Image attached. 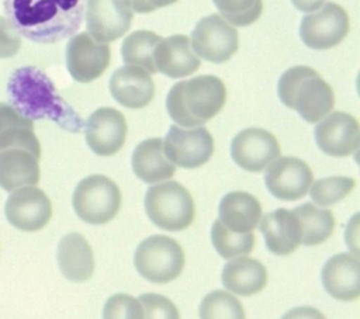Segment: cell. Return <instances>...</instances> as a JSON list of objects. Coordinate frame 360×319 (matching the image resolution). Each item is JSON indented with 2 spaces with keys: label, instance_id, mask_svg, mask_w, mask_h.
Instances as JSON below:
<instances>
[{
  "label": "cell",
  "instance_id": "obj_1",
  "mask_svg": "<svg viewBox=\"0 0 360 319\" xmlns=\"http://www.w3.org/2000/svg\"><path fill=\"white\" fill-rule=\"evenodd\" d=\"M86 0H4L6 17L20 35L55 44L75 35L84 18Z\"/></svg>",
  "mask_w": 360,
  "mask_h": 319
},
{
  "label": "cell",
  "instance_id": "obj_2",
  "mask_svg": "<svg viewBox=\"0 0 360 319\" xmlns=\"http://www.w3.org/2000/svg\"><path fill=\"white\" fill-rule=\"evenodd\" d=\"M7 94L10 104L32 121L49 119L72 134L84 126L82 117L59 94L49 76L35 66L14 70L7 82Z\"/></svg>",
  "mask_w": 360,
  "mask_h": 319
},
{
  "label": "cell",
  "instance_id": "obj_3",
  "mask_svg": "<svg viewBox=\"0 0 360 319\" xmlns=\"http://www.w3.org/2000/svg\"><path fill=\"white\" fill-rule=\"evenodd\" d=\"M225 103L224 82L212 74H201L173 84L166 97V110L180 126L194 128L212 119Z\"/></svg>",
  "mask_w": 360,
  "mask_h": 319
},
{
  "label": "cell",
  "instance_id": "obj_4",
  "mask_svg": "<svg viewBox=\"0 0 360 319\" xmlns=\"http://www.w3.org/2000/svg\"><path fill=\"white\" fill-rule=\"evenodd\" d=\"M281 103L309 124L321 121L335 105V93L318 72L308 66L287 69L277 83Z\"/></svg>",
  "mask_w": 360,
  "mask_h": 319
},
{
  "label": "cell",
  "instance_id": "obj_5",
  "mask_svg": "<svg viewBox=\"0 0 360 319\" xmlns=\"http://www.w3.org/2000/svg\"><path fill=\"white\" fill-rule=\"evenodd\" d=\"M143 205L149 221L169 232L187 229L195 215L194 200L188 190L180 183L170 180L149 187Z\"/></svg>",
  "mask_w": 360,
  "mask_h": 319
},
{
  "label": "cell",
  "instance_id": "obj_6",
  "mask_svg": "<svg viewBox=\"0 0 360 319\" xmlns=\"http://www.w3.org/2000/svg\"><path fill=\"white\" fill-rule=\"evenodd\" d=\"M121 202V190L110 177L103 174H93L80 180L72 197L76 215L90 225H104L112 221Z\"/></svg>",
  "mask_w": 360,
  "mask_h": 319
},
{
  "label": "cell",
  "instance_id": "obj_7",
  "mask_svg": "<svg viewBox=\"0 0 360 319\" xmlns=\"http://www.w3.org/2000/svg\"><path fill=\"white\" fill-rule=\"evenodd\" d=\"M184 252L177 240L165 235L143 239L134 256L136 271L155 284H166L180 277L184 268Z\"/></svg>",
  "mask_w": 360,
  "mask_h": 319
},
{
  "label": "cell",
  "instance_id": "obj_8",
  "mask_svg": "<svg viewBox=\"0 0 360 319\" xmlns=\"http://www.w3.org/2000/svg\"><path fill=\"white\" fill-rule=\"evenodd\" d=\"M350 30L346 10L332 1L322 4L318 10L302 17L300 37L311 49H330L340 44Z\"/></svg>",
  "mask_w": 360,
  "mask_h": 319
},
{
  "label": "cell",
  "instance_id": "obj_9",
  "mask_svg": "<svg viewBox=\"0 0 360 319\" xmlns=\"http://www.w3.org/2000/svg\"><path fill=\"white\" fill-rule=\"evenodd\" d=\"M190 44L198 58L224 63L236 53L239 35L236 28L219 14H210L195 24Z\"/></svg>",
  "mask_w": 360,
  "mask_h": 319
},
{
  "label": "cell",
  "instance_id": "obj_10",
  "mask_svg": "<svg viewBox=\"0 0 360 319\" xmlns=\"http://www.w3.org/2000/svg\"><path fill=\"white\" fill-rule=\"evenodd\" d=\"M163 149L174 166L197 169L214 155V138L202 125L190 129L172 125L163 139Z\"/></svg>",
  "mask_w": 360,
  "mask_h": 319
},
{
  "label": "cell",
  "instance_id": "obj_11",
  "mask_svg": "<svg viewBox=\"0 0 360 319\" xmlns=\"http://www.w3.org/2000/svg\"><path fill=\"white\" fill-rule=\"evenodd\" d=\"M86 28L98 42H112L131 27L134 10L129 0H86Z\"/></svg>",
  "mask_w": 360,
  "mask_h": 319
},
{
  "label": "cell",
  "instance_id": "obj_12",
  "mask_svg": "<svg viewBox=\"0 0 360 319\" xmlns=\"http://www.w3.org/2000/svg\"><path fill=\"white\" fill-rule=\"evenodd\" d=\"M110 46L96 41L89 32L72 35L66 45V69L79 83L98 79L108 67Z\"/></svg>",
  "mask_w": 360,
  "mask_h": 319
},
{
  "label": "cell",
  "instance_id": "obj_13",
  "mask_svg": "<svg viewBox=\"0 0 360 319\" xmlns=\"http://www.w3.org/2000/svg\"><path fill=\"white\" fill-rule=\"evenodd\" d=\"M266 169V187L281 201H297L305 197L314 178L309 166L294 156H278Z\"/></svg>",
  "mask_w": 360,
  "mask_h": 319
},
{
  "label": "cell",
  "instance_id": "obj_14",
  "mask_svg": "<svg viewBox=\"0 0 360 319\" xmlns=\"http://www.w3.org/2000/svg\"><path fill=\"white\" fill-rule=\"evenodd\" d=\"M4 212L14 228L24 232H37L49 222L52 204L42 190L35 185H24L11 191Z\"/></svg>",
  "mask_w": 360,
  "mask_h": 319
},
{
  "label": "cell",
  "instance_id": "obj_15",
  "mask_svg": "<svg viewBox=\"0 0 360 319\" xmlns=\"http://www.w3.org/2000/svg\"><path fill=\"white\" fill-rule=\"evenodd\" d=\"M280 153L276 136L262 128H246L238 132L231 142L232 160L250 173L264 170Z\"/></svg>",
  "mask_w": 360,
  "mask_h": 319
},
{
  "label": "cell",
  "instance_id": "obj_16",
  "mask_svg": "<svg viewBox=\"0 0 360 319\" xmlns=\"http://www.w3.org/2000/svg\"><path fill=\"white\" fill-rule=\"evenodd\" d=\"M318 148L333 157H346L354 153L360 141L359 121L343 111L325 115L314 131Z\"/></svg>",
  "mask_w": 360,
  "mask_h": 319
},
{
  "label": "cell",
  "instance_id": "obj_17",
  "mask_svg": "<svg viewBox=\"0 0 360 319\" xmlns=\"http://www.w3.org/2000/svg\"><path fill=\"white\" fill-rule=\"evenodd\" d=\"M83 129L87 146L98 156L115 155L124 146L128 132L125 117L111 107L97 108Z\"/></svg>",
  "mask_w": 360,
  "mask_h": 319
},
{
  "label": "cell",
  "instance_id": "obj_18",
  "mask_svg": "<svg viewBox=\"0 0 360 319\" xmlns=\"http://www.w3.org/2000/svg\"><path fill=\"white\" fill-rule=\"evenodd\" d=\"M108 86L112 98L131 110L146 107L155 96L150 73L136 65L118 67L110 77Z\"/></svg>",
  "mask_w": 360,
  "mask_h": 319
},
{
  "label": "cell",
  "instance_id": "obj_19",
  "mask_svg": "<svg viewBox=\"0 0 360 319\" xmlns=\"http://www.w3.org/2000/svg\"><path fill=\"white\" fill-rule=\"evenodd\" d=\"M321 280L326 292L343 302L360 297V261L356 254L339 253L332 256L322 267Z\"/></svg>",
  "mask_w": 360,
  "mask_h": 319
},
{
  "label": "cell",
  "instance_id": "obj_20",
  "mask_svg": "<svg viewBox=\"0 0 360 319\" xmlns=\"http://www.w3.org/2000/svg\"><path fill=\"white\" fill-rule=\"evenodd\" d=\"M153 65L156 72L170 79H181L198 70L201 60L191 48L187 35H172L162 38L153 49Z\"/></svg>",
  "mask_w": 360,
  "mask_h": 319
},
{
  "label": "cell",
  "instance_id": "obj_21",
  "mask_svg": "<svg viewBox=\"0 0 360 319\" xmlns=\"http://www.w3.org/2000/svg\"><path fill=\"white\" fill-rule=\"evenodd\" d=\"M266 247L276 256H288L301 245V225L292 209L277 208L259 221Z\"/></svg>",
  "mask_w": 360,
  "mask_h": 319
},
{
  "label": "cell",
  "instance_id": "obj_22",
  "mask_svg": "<svg viewBox=\"0 0 360 319\" xmlns=\"http://www.w3.org/2000/svg\"><path fill=\"white\" fill-rule=\"evenodd\" d=\"M56 259L60 273L72 282H83L93 275L94 256L91 246L77 232L68 233L59 240Z\"/></svg>",
  "mask_w": 360,
  "mask_h": 319
},
{
  "label": "cell",
  "instance_id": "obj_23",
  "mask_svg": "<svg viewBox=\"0 0 360 319\" xmlns=\"http://www.w3.org/2000/svg\"><path fill=\"white\" fill-rule=\"evenodd\" d=\"M131 166L134 174L148 184L169 180L176 166L166 157L162 138H149L138 143L132 152Z\"/></svg>",
  "mask_w": 360,
  "mask_h": 319
},
{
  "label": "cell",
  "instance_id": "obj_24",
  "mask_svg": "<svg viewBox=\"0 0 360 319\" xmlns=\"http://www.w3.org/2000/svg\"><path fill=\"white\" fill-rule=\"evenodd\" d=\"M221 281L225 289L231 291L232 294L250 297L260 292L266 287L267 270L259 260L242 254L236 256L224 266Z\"/></svg>",
  "mask_w": 360,
  "mask_h": 319
},
{
  "label": "cell",
  "instance_id": "obj_25",
  "mask_svg": "<svg viewBox=\"0 0 360 319\" xmlns=\"http://www.w3.org/2000/svg\"><path fill=\"white\" fill-rule=\"evenodd\" d=\"M38 157L22 148L0 150V187L14 191L24 185H35L39 181Z\"/></svg>",
  "mask_w": 360,
  "mask_h": 319
},
{
  "label": "cell",
  "instance_id": "obj_26",
  "mask_svg": "<svg viewBox=\"0 0 360 319\" xmlns=\"http://www.w3.org/2000/svg\"><path fill=\"white\" fill-rule=\"evenodd\" d=\"M219 221L231 230L250 232L262 218L259 200L246 191H231L225 194L218 207Z\"/></svg>",
  "mask_w": 360,
  "mask_h": 319
},
{
  "label": "cell",
  "instance_id": "obj_27",
  "mask_svg": "<svg viewBox=\"0 0 360 319\" xmlns=\"http://www.w3.org/2000/svg\"><path fill=\"white\" fill-rule=\"evenodd\" d=\"M7 148H22L41 157L32 119L21 115L11 104L0 103V150Z\"/></svg>",
  "mask_w": 360,
  "mask_h": 319
},
{
  "label": "cell",
  "instance_id": "obj_28",
  "mask_svg": "<svg viewBox=\"0 0 360 319\" xmlns=\"http://www.w3.org/2000/svg\"><path fill=\"white\" fill-rule=\"evenodd\" d=\"M301 225V245L316 246L323 243L335 229L332 211L318 208L312 202H304L292 209Z\"/></svg>",
  "mask_w": 360,
  "mask_h": 319
},
{
  "label": "cell",
  "instance_id": "obj_29",
  "mask_svg": "<svg viewBox=\"0 0 360 319\" xmlns=\"http://www.w3.org/2000/svg\"><path fill=\"white\" fill-rule=\"evenodd\" d=\"M162 39L160 35L139 30L129 34L121 45V56L127 65H136L143 67L150 74L156 73L153 65V49Z\"/></svg>",
  "mask_w": 360,
  "mask_h": 319
},
{
  "label": "cell",
  "instance_id": "obj_30",
  "mask_svg": "<svg viewBox=\"0 0 360 319\" xmlns=\"http://www.w3.org/2000/svg\"><path fill=\"white\" fill-rule=\"evenodd\" d=\"M211 242L222 259L249 254L255 246L253 232H235L228 229L219 219L211 226Z\"/></svg>",
  "mask_w": 360,
  "mask_h": 319
},
{
  "label": "cell",
  "instance_id": "obj_31",
  "mask_svg": "<svg viewBox=\"0 0 360 319\" xmlns=\"http://www.w3.org/2000/svg\"><path fill=\"white\" fill-rule=\"evenodd\" d=\"M356 181L353 177L332 176L315 180L311 183L308 191L311 200L319 207H330L345 200L354 188Z\"/></svg>",
  "mask_w": 360,
  "mask_h": 319
},
{
  "label": "cell",
  "instance_id": "obj_32",
  "mask_svg": "<svg viewBox=\"0 0 360 319\" xmlns=\"http://www.w3.org/2000/svg\"><path fill=\"white\" fill-rule=\"evenodd\" d=\"M200 318L202 319H243L245 312L242 308V304L236 297L232 294L224 291V289H215L204 297V299L200 304Z\"/></svg>",
  "mask_w": 360,
  "mask_h": 319
},
{
  "label": "cell",
  "instance_id": "obj_33",
  "mask_svg": "<svg viewBox=\"0 0 360 319\" xmlns=\"http://www.w3.org/2000/svg\"><path fill=\"white\" fill-rule=\"evenodd\" d=\"M221 17L235 27L253 24L263 11L262 0H212Z\"/></svg>",
  "mask_w": 360,
  "mask_h": 319
},
{
  "label": "cell",
  "instance_id": "obj_34",
  "mask_svg": "<svg viewBox=\"0 0 360 319\" xmlns=\"http://www.w3.org/2000/svg\"><path fill=\"white\" fill-rule=\"evenodd\" d=\"M105 319H143V308L138 298L128 294H115L104 305Z\"/></svg>",
  "mask_w": 360,
  "mask_h": 319
},
{
  "label": "cell",
  "instance_id": "obj_35",
  "mask_svg": "<svg viewBox=\"0 0 360 319\" xmlns=\"http://www.w3.org/2000/svg\"><path fill=\"white\" fill-rule=\"evenodd\" d=\"M138 299L143 308V318L146 319H179L180 316L176 305L160 294H142Z\"/></svg>",
  "mask_w": 360,
  "mask_h": 319
},
{
  "label": "cell",
  "instance_id": "obj_36",
  "mask_svg": "<svg viewBox=\"0 0 360 319\" xmlns=\"http://www.w3.org/2000/svg\"><path fill=\"white\" fill-rule=\"evenodd\" d=\"M21 48V35L8 18L0 15V59L14 56Z\"/></svg>",
  "mask_w": 360,
  "mask_h": 319
},
{
  "label": "cell",
  "instance_id": "obj_37",
  "mask_svg": "<svg viewBox=\"0 0 360 319\" xmlns=\"http://www.w3.org/2000/svg\"><path fill=\"white\" fill-rule=\"evenodd\" d=\"M176 1L177 0H129L132 10L135 13H141V14L152 13V11H155L158 8L170 6V4L176 3Z\"/></svg>",
  "mask_w": 360,
  "mask_h": 319
},
{
  "label": "cell",
  "instance_id": "obj_38",
  "mask_svg": "<svg viewBox=\"0 0 360 319\" xmlns=\"http://www.w3.org/2000/svg\"><path fill=\"white\" fill-rule=\"evenodd\" d=\"M291 3L297 10L309 13L318 10L325 3V0H291Z\"/></svg>",
  "mask_w": 360,
  "mask_h": 319
}]
</instances>
